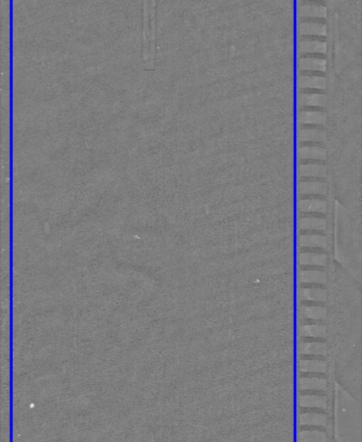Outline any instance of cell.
<instances>
[{"label":"cell","mask_w":362,"mask_h":442,"mask_svg":"<svg viewBox=\"0 0 362 442\" xmlns=\"http://www.w3.org/2000/svg\"><path fill=\"white\" fill-rule=\"evenodd\" d=\"M334 433L337 442H361V404L339 384L335 387Z\"/></svg>","instance_id":"6da1fadb"},{"label":"cell","mask_w":362,"mask_h":442,"mask_svg":"<svg viewBox=\"0 0 362 442\" xmlns=\"http://www.w3.org/2000/svg\"><path fill=\"white\" fill-rule=\"evenodd\" d=\"M143 62L146 70L155 68L156 2H144Z\"/></svg>","instance_id":"7a4b0ae2"},{"label":"cell","mask_w":362,"mask_h":442,"mask_svg":"<svg viewBox=\"0 0 362 442\" xmlns=\"http://www.w3.org/2000/svg\"><path fill=\"white\" fill-rule=\"evenodd\" d=\"M298 104L302 107H323L326 104V95L322 90L301 89Z\"/></svg>","instance_id":"3957f363"},{"label":"cell","mask_w":362,"mask_h":442,"mask_svg":"<svg viewBox=\"0 0 362 442\" xmlns=\"http://www.w3.org/2000/svg\"><path fill=\"white\" fill-rule=\"evenodd\" d=\"M320 55L322 54H303L298 61V68L302 71L324 72L326 61Z\"/></svg>","instance_id":"277c9868"},{"label":"cell","mask_w":362,"mask_h":442,"mask_svg":"<svg viewBox=\"0 0 362 442\" xmlns=\"http://www.w3.org/2000/svg\"><path fill=\"white\" fill-rule=\"evenodd\" d=\"M325 113L320 107H303L298 113V121L303 125L324 124Z\"/></svg>","instance_id":"5b68a950"},{"label":"cell","mask_w":362,"mask_h":442,"mask_svg":"<svg viewBox=\"0 0 362 442\" xmlns=\"http://www.w3.org/2000/svg\"><path fill=\"white\" fill-rule=\"evenodd\" d=\"M321 73L303 71L298 78V86L301 89L323 90L325 88L326 79Z\"/></svg>","instance_id":"8992f818"},{"label":"cell","mask_w":362,"mask_h":442,"mask_svg":"<svg viewBox=\"0 0 362 442\" xmlns=\"http://www.w3.org/2000/svg\"><path fill=\"white\" fill-rule=\"evenodd\" d=\"M320 145V142H304L299 147L298 157L301 160L306 161L324 160L326 158L325 149Z\"/></svg>","instance_id":"52a82bcc"},{"label":"cell","mask_w":362,"mask_h":442,"mask_svg":"<svg viewBox=\"0 0 362 442\" xmlns=\"http://www.w3.org/2000/svg\"><path fill=\"white\" fill-rule=\"evenodd\" d=\"M325 137L324 130L316 125H304L299 130V140L305 142H322Z\"/></svg>","instance_id":"ba28073f"},{"label":"cell","mask_w":362,"mask_h":442,"mask_svg":"<svg viewBox=\"0 0 362 442\" xmlns=\"http://www.w3.org/2000/svg\"><path fill=\"white\" fill-rule=\"evenodd\" d=\"M299 52L303 54H324L326 51V42L320 40H302L298 44Z\"/></svg>","instance_id":"9c48e42d"},{"label":"cell","mask_w":362,"mask_h":442,"mask_svg":"<svg viewBox=\"0 0 362 442\" xmlns=\"http://www.w3.org/2000/svg\"><path fill=\"white\" fill-rule=\"evenodd\" d=\"M299 33L302 36H325L326 25L322 23L305 20L299 25Z\"/></svg>","instance_id":"30bf717a"},{"label":"cell","mask_w":362,"mask_h":442,"mask_svg":"<svg viewBox=\"0 0 362 442\" xmlns=\"http://www.w3.org/2000/svg\"><path fill=\"white\" fill-rule=\"evenodd\" d=\"M298 405L302 408H325L327 407V398L325 396L300 395L298 396Z\"/></svg>","instance_id":"8fae6325"},{"label":"cell","mask_w":362,"mask_h":442,"mask_svg":"<svg viewBox=\"0 0 362 442\" xmlns=\"http://www.w3.org/2000/svg\"><path fill=\"white\" fill-rule=\"evenodd\" d=\"M299 174L301 177H325V165L321 164H302L299 167Z\"/></svg>","instance_id":"7c38bea8"},{"label":"cell","mask_w":362,"mask_h":442,"mask_svg":"<svg viewBox=\"0 0 362 442\" xmlns=\"http://www.w3.org/2000/svg\"><path fill=\"white\" fill-rule=\"evenodd\" d=\"M327 380L324 378H317V377H307V378H300L298 380V388L299 390H323L327 388Z\"/></svg>","instance_id":"4fadbf2b"},{"label":"cell","mask_w":362,"mask_h":442,"mask_svg":"<svg viewBox=\"0 0 362 442\" xmlns=\"http://www.w3.org/2000/svg\"><path fill=\"white\" fill-rule=\"evenodd\" d=\"M326 188L324 183L320 182H301L299 183V193L302 195H323L325 193Z\"/></svg>","instance_id":"5bb4252c"},{"label":"cell","mask_w":362,"mask_h":442,"mask_svg":"<svg viewBox=\"0 0 362 442\" xmlns=\"http://www.w3.org/2000/svg\"><path fill=\"white\" fill-rule=\"evenodd\" d=\"M298 422L300 425H317V426H325L327 422V416L324 414L317 413H305L298 415Z\"/></svg>","instance_id":"9a60e30c"},{"label":"cell","mask_w":362,"mask_h":442,"mask_svg":"<svg viewBox=\"0 0 362 442\" xmlns=\"http://www.w3.org/2000/svg\"><path fill=\"white\" fill-rule=\"evenodd\" d=\"M327 365L325 362L318 360H301L299 371L301 372H325Z\"/></svg>","instance_id":"2e32d148"},{"label":"cell","mask_w":362,"mask_h":442,"mask_svg":"<svg viewBox=\"0 0 362 442\" xmlns=\"http://www.w3.org/2000/svg\"><path fill=\"white\" fill-rule=\"evenodd\" d=\"M297 439L298 442H326L327 434L321 431H301Z\"/></svg>","instance_id":"e0dca14e"},{"label":"cell","mask_w":362,"mask_h":442,"mask_svg":"<svg viewBox=\"0 0 362 442\" xmlns=\"http://www.w3.org/2000/svg\"><path fill=\"white\" fill-rule=\"evenodd\" d=\"M326 15V8L320 6H314L311 4L300 7V16L308 18H323Z\"/></svg>","instance_id":"ac0fdd59"},{"label":"cell","mask_w":362,"mask_h":442,"mask_svg":"<svg viewBox=\"0 0 362 442\" xmlns=\"http://www.w3.org/2000/svg\"><path fill=\"white\" fill-rule=\"evenodd\" d=\"M326 203L318 200H303L300 201V210L310 212H324Z\"/></svg>","instance_id":"d6986e66"},{"label":"cell","mask_w":362,"mask_h":442,"mask_svg":"<svg viewBox=\"0 0 362 442\" xmlns=\"http://www.w3.org/2000/svg\"><path fill=\"white\" fill-rule=\"evenodd\" d=\"M300 353L325 355V345H324V344L317 343L303 344V345H301Z\"/></svg>","instance_id":"ffe728a7"},{"label":"cell","mask_w":362,"mask_h":442,"mask_svg":"<svg viewBox=\"0 0 362 442\" xmlns=\"http://www.w3.org/2000/svg\"><path fill=\"white\" fill-rule=\"evenodd\" d=\"M326 256L324 255H316V254H301V263H309V264H320L322 265L325 263Z\"/></svg>","instance_id":"44dd1931"},{"label":"cell","mask_w":362,"mask_h":442,"mask_svg":"<svg viewBox=\"0 0 362 442\" xmlns=\"http://www.w3.org/2000/svg\"><path fill=\"white\" fill-rule=\"evenodd\" d=\"M300 333L303 336L323 337L325 335V329L322 326H310V327L301 328Z\"/></svg>","instance_id":"7402d4cb"},{"label":"cell","mask_w":362,"mask_h":442,"mask_svg":"<svg viewBox=\"0 0 362 442\" xmlns=\"http://www.w3.org/2000/svg\"><path fill=\"white\" fill-rule=\"evenodd\" d=\"M301 229H323L325 227V221L323 220H316V219H303L300 220Z\"/></svg>","instance_id":"603a6c76"},{"label":"cell","mask_w":362,"mask_h":442,"mask_svg":"<svg viewBox=\"0 0 362 442\" xmlns=\"http://www.w3.org/2000/svg\"><path fill=\"white\" fill-rule=\"evenodd\" d=\"M301 316H303L305 318L306 317H309V318L312 319H322L325 316V310H323V309H320V308H310V309H306V308H304L303 310H301Z\"/></svg>","instance_id":"cb8c5ba5"},{"label":"cell","mask_w":362,"mask_h":442,"mask_svg":"<svg viewBox=\"0 0 362 442\" xmlns=\"http://www.w3.org/2000/svg\"><path fill=\"white\" fill-rule=\"evenodd\" d=\"M310 238H307V239L302 238L301 244H303V245H305V246H320V247L325 246V238L321 237V236L310 237Z\"/></svg>","instance_id":"d4e9b609"},{"label":"cell","mask_w":362,"mask_h":442,"mask_svg":"<svg viewBox=\"0 0 362 442\" xmlns=\"http://www.w3.org/2000/svg\"><path fill=\"white\" fill-rule=\"evenodd\" d=\"M301 281H325V275L322 272L320 273H303L300 276Z\"/></svg>","instance_id":"484cf974"}]
</instances>
